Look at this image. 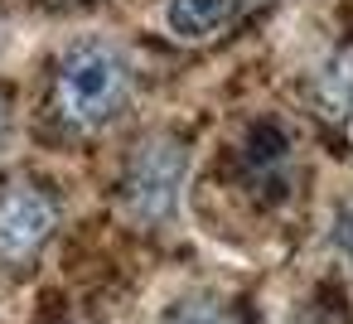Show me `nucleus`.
<instances>
[{"label":"nucleus","mask_w":353,"mask_h":324,"mask_svg":"<svg viewBox=\"0 0 353 324\" xmlns=\"http://www.w3.org/2000/svg\"><path fill=\"white\" fill-rule=\"evenodd\" d=\"M6 131H10V97L0 92V141H6Z\"/></svg>","instance_id":"0eeeda50"},{"label":"nucleus","mask_w":353,"mask_h":324,"mask_svg":"<svg viewBox=\"0 0 353 324\" xmlns=\"http://www.w3.org/2000/svg\"><path fill=\"white\" fill-rule=\"evenodd\" d=\"M228 20H232V0H170V6H165V25H170V34L184 39V44H203V39H213Z\"/></svg>","instance_id":"39448f33"},{"label":"nucleus","mask_w":353,"mask_h":324,"mask_svg":"<svg viewBox=\"0 0 353 324\" xmlns=\"http://www.w3.org/2000/svg\"><path fill=\"white\" fill-rule=\"evenodd\" d=\"M314 107L324 121H348L353 117V44H339L324 68L314 73Z\"/></svg>","instance_id":"20e7f679"},{"label":"nucleus","mask_w":353,"mask_h":324,"mask_svg":"<svg viewBox=\"0 0 353 324\" xmlns=\"http://www.w3.org/2000/svg\"><path fill=\"white\" fill-rule=\"evenodd\" d=\"M131 92V68L117 49L107 44H78L59 59L54 83H49V117L68 136H92L102 131Z\"/></svg>","instance_id":"f257e3e1"},{"label":"nucleus","mask_w":353,"mask_h":324,"mask_svg":"<svg viewBox=\"0 0 353 324\" xmlns=\"http://www.w3.org/2000/svg\"><path fill=\"white\" fill-rule=\"evenodd\" d=\"M59 227V203L39 184H6L0 189V261L25 266L44 252V242Z\"/></svg>","instance_id":"7ed1b4c3"},{"label":"nucleus","mask_w":353,"mask_h":324,"mask_svg":"<svg viewBox=\"0 0 353 324\" xmlns=\"http://www.w3.org/2000/svg\"><path fill=\"white\" fill-rule=\"evenodd\" d=\"M184 170H189V150L179 136L155 131L145 136L131 160H126V179H121V203L136 223H165L179 203L184 189Z\"/></svg>","instance_id":"f03ea898"},{"label":"nucleus","mask_w":353,"mask_h":324,"mask_svg":"<svg viewBox=\"0 0 353 324\" xmlns=\"http://www.w3.org/2000/svg\"><path fill=\"white\" fill-rule=\"evenodd\" d=\"M165 324H223V310L208 305V300H184Z\"/></svg>","instance_id":"423d86ee"}]
</instances>
